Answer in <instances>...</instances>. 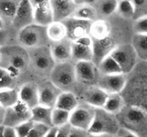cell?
I'll use <instances>...</instances> for the list:
<instances>
[{"label":"cell","instance_id":"39","mask_svg":"<svg viewBox=\"0 0 147 137\" xmlns=\"http://www.w3.org/2000/svg\"><path fill=\"white\" fill-rule=\"evenodd\" d=\"M16 78L7 73L0 78V90L14 88Z\"/></svg>","mask_w":147,"mask_h":137},{"label":"cell","instance_id":"27","mask_svg":"<svg viewBox=\"0 0 147 137\" xmlns=\"http://www.w3.org/2000/svg\"><path fill=\"white\" fill-rule=\"evenodd\" d=\"M110 31L111 27L107 21L103 19H96L92 23L90 36L92 39H101L109 37Z\"/></svg>","mask_w":147,"mask_h":137},{"label":"cell","instance_id":"23","mask_svg":"<svg viewBox=\"0 0 147 137\" xmlns=\"http://www.w3.org/2000/svg\"><path fill=\"white\" fill-rule=\"evenodd\" d=\"M21 0H0V18L5 25L11 24Z\"/></svg>","mask_w":147,"mask_h":137},{"label":"cell","instance_id":"24","mask_svg":"<svg viewBox=\"0 0 147 137\" xmlns=\"http://www.w3.org/2000/svg\"><path fill=\"white\" fill-rule=\"evenodd\" d=\"M78 105V100L74 93L71 91H61L59 94L55 107L72 112Z\"/></svg>","mask_w":147,"mask_h":137},{"label":"cell","instance_id":"48","mask_svg":"<svg viewBox=\"0 0 147 137\" xmlns=\"http://www.w3.org/2000/svg\"><path fill=\"white\" fill-rule=\"evenodd\" d=\"M115 136L109 135V134H91L89 133L88 137H114Z\"/></svg>","mask_w":147,"mask_h":137},{"label":"cell","instance_id":"51","mask_svg":"<svg viewBox=\"0 0 147 137\" xmlns=\"http://www.w3.org/2000/svg\"><path fill=\"white\" fill-rule=\"evenodd\" d=\"M0 63H1V50H0Z\"/></svg>","mask_w":147,"mask_h":137},{"label":"cell","instance_id":"7","mask_svg":"<svg viewBox=\"0 0 147 137\" xmlns=\"http://www.w3.org/2000/svg\"><path fill=\"white\" fill-rule=\"evenodd\" d=\"M31 119V108L19 100L11 106L5 108L3 125L15 128Z\"/></svg>","mask_w":147,"mask_h":137},{"label":"cell","instance_id":"16","mask_svg":"<svg viewBox=\"0 0 147 137\" xmlns=\"http://www.w3.org/2000/svg\"><path fill=\"white\" fill-rule=\"evenodd\" d=\"M54 21H63L72 16L77 5L74 0H50Z\"/></svg>","mask_w":147,"mask_h":137},{"label":"cell","instance_id":"15","mask_svg":"<svg viewBox=\"0 0 147 137\" xmlns=\"http://www.w3.org/2000/svg\"><path fill=\"white\" fill-rule=\"evenodd\" d=\"M75 70L76 80L82 83L90 84L98 79V70L93 61H77L75 64Z\"/></svg>","mask_w":147,"mask_h":137},{"label":"cell","instance_id":"18","mask_svg":"<svg viewBox=\"0 0 147 137\" xmlns=\"http://www.w3.org/2000/svg\"><path fill=\"white\" fill-rule=\"evenodd\" d=\"M71 44L72 41L67 38L53 43L50 51L55 63L65 62L72 59Z\"/></svg>","mask_w":147,"mask_h":137},{"label":"cell","instance_id":"52","mask_svg":"<svg viewBox=\"0 0 147 137\" xmlns=\"http://www.w3.org/2000/svg\"><path fill=\"white\" fill-rule=\"evenodd\" d=\"M114 137H117V136H115Z\"/></svg>","mask_w":147,"mask_h":137},{"label":"cell","instance_id":"30","mask_svg":"<svg viewBox=\"0 0 147 137\" xmlns=\"http://www.w3.org/2000/svg\"><path fill=\"white\" fill-rule=\"evenodd\" d=\"M134 49L138 58L147 61V34H135L132 39Z\"/></svg>","mask_w":147,"mask_h":137},{"label":"cell","instance_id":"50","mask_svg":"<svg viewBox=\"0 0 147 137\" xmlns=\"http://www.w3.org/2000/svg\"><path fill=\"white\" fill-rule=\"evenodd\" d=\"M5 27H6V25H5V24H4V22L3 21V20L0 18V29H2Z\"/></svg>","mask_w":147,"mask_h":137},{"label":"cell","instance_id":"6","mask_svg":"<svg viewBox=\"0 0 147 137\" xmlns=\"http://www.w3.org/2000/svg\"><path fill=\"white\" fill-rule=\"evenodd\" d=\"M110 54L119 64L123 74L128 75L134 69L138 57L131 44L116 46Z\"/></svg>","mask_w":147,"mask_h":137},{"label":"cell","instance_id":"25","mask_svg":"<svg viewBox=\"0 0 147 137\" xmlns=\"http://www.w3.org/2000/svg\"><path fill=\"white\" fill-rule=\"evenodd\" d=\"M47 34L50 41L56 42L67 38V31L64 24L60 21H53L47 26Z\"/></svg>","mask_w":147,"mask_h":137},{"label":"cell","instance_id":"10","mask_svg":"<svg viewBox=\"0 0 147 137\" xmlns=\"http://www.w3.org/2000/svg\"><path fill=\"white\" fill-rule=\"evenodd\" d=\"M32 52L30 55V61H32L36 68L40 71H51L56 64L52 55L50 48L46 46L30 49Z\"/></svg>","mask_w":147,"mask_h":137},{"label":"cell","instance_id":"1","mask_svg":"<svg viewBox=\"0 0 147 137\" xmlns=\"http://www.w3.org/2000/svg\"><path fill=\"white\" fill-rule=\"evenodd\" d=\"M1 63L0 67L5 68L14 78H17L23 69L28 67L30 55L24 47L9 45L0 48Z\"/></svg>","mask_w":147,"mask_h":137},{"label":"cell","instance_id":"29","mask_svg":"<svg viewBox=\"0 0 147 137\" xmlns=\"http://www.w3.org/2000/svg\"><path fill=\"white\" fill-rule=\"evenodd\" d=\"M119 0H96L93 6L97 11L98 16L109 17L116 11Z\"/></svg>","mask_w":147,"mask_h":137},{"label":"cell","instance_id":"26","mask_svg":"<svg viewBox=\"0 0 147 137\" xmlns=\"http://www.w3.org/2000/svg\"><path fill=\"white\" fill-rule=\"evenodd\" d=\"M98 70L100 75L116 74L122 73L121 69L111 54L106 56L97 65Z\"/></svg>","mask_w":147,"mask_h":137},{"label":"cell","instance_id":"19","mask_svg":"<svg viewBox=\"0 0 147 137\" xmlns=\"http://www.w3.org/2000/svg\"><path fill=\"white\" fill-rule=\"evenodd\" d=\"M19 99L30 108L39 104V87L33 83H26L18 91Z\"/></svg>","mask_w":147,"mask_h":137},{"label":"cell","instance_id":"37","mask_svg":"<svg viewBox=\"0 0 147 137\" xmlns=\"http://www.w3.org/2000/svg\"><path fill=\"white\" fill-rule=\"evenodd\" d=\"M34 122L31 119L29 121L22 123L20 125L17 126L14 128L16 133H17V137H26L31 130Z\"/></svg>","mask_w":147,"mask_h":137},{"label":"cell","instance_id":"22","mask_svg":"<svg viewBox=\"0 0 147 137\" xmlns=\"http://www.w3.org/2000/svg\"><path fill=\"white\" fill-rule=\"evenodd\" d=\"M53 108L38 104L31 108V120L34 123H38L49 127H52Z\"/></svg>","mask_w":147,"mask_h":137},{"label":"cell","instance_id":"31","mask_svg":"<svg viewBox=\"0 0 147 137\" xmlns=\"http://www.w3.org/2000/svg\"><path fill=\"white\" fill-rule=\"evenodd\" d=\"M72 16L81 19L94 21L97 19L98 14L93 4H84L77 6Z\"/></svg>","mask_w":147,"mask_h":137},{"label":"cell","instance_id":"20","mask_svg":"<svg viewBox=\"0 0 147 137\" xmlns=\"http://www.w3.org/2000/svg\"><path fill=\"white\" fill-rule=\"evenodd\" d=\"M61 91L52 83L39 87V104L55 108L57 98Z\"/></svg>","mask_w":147,"mask_h":137},{"label":"cell","instance_id":"49","mask_svg":"<svg viewBox=\"0 0 147 137\" xmlns=\"http://www.w3.org/2000/svg\"><path fill=\"white\" fill-rule=\"evenodd\" d=\"M4 126L0 125V137H4Z\"/></svg>","mask_w":147,"mask_h":137},{"label":"cell","instance_id":"17","mask_svg":"<svg viewBox=\"0 0 147 137\" xmlns=\"http://www.w3.org/2000/svg\"><path fill=\"white\" fill-rule=\"evenodd\" d=\"M93 39V62L96 66L98 63L106 56L111 53L112 50L116 47L114 41H113L110 36L101 39Z\"/></svg>","mask_w":147,"mask_h":137},{"label":"cell","instance_id":"47","mask_svg":"<svg viewBox=\"0 0 147 137\" xmlns=\"http://www.w3.org/2000/svg\"><path fill=\"white\" fill-rule=\"evenodd\" d=\"M4 114H5V108H4V107L0 104V125H3Z\"/></svg>","mask_w":147,"mask_h":137},{"label":"cell","instance_id":"38","mask_svg":"<svg viewBox=\"0 0 147 137\" xmlns=\"http://www.w3.org/2000/svg\"><path fill=\"white\" fill-rule=\"evenodd\" d=\"M133 27L135 34H147V16L135 19Z\"/></svg>","mask_w":147,"mask_h":137},{"label":"cell","instance_id":"43","mask_svg":"<svg viewBox=\"0 0 147 137\" xmlns=\"http://www.w3.org/2000/svg\"><path fill=\"white\" fill-rule=\"evenodd\" d=\"M116 136L117 137H139L137 134H136L133 131L121 126L119 128Z\"/></svg>","mask_w":147,"mask_h":137},{"label":"cell","instance_id":"33","mask_svg":"<svg viewBox=\"0 0 147 137\" xmlns=\"http://www.w3.org/2000/svg\"><path fill=\"white\" fill-rule=\"evenodd\" d=\"M70 112L58 108H53L52 111V124L53 126L57 128L68 124Z\"/></svg>","mask_w":147,"mask_h":137},{"label":"cell","instance_id":"3","mask_svg":"<svg viewBox=\"0 0 147 137\" xmlns=\"http://www.w3.org/2000/svg\"><path fill=\"white\" fill-rule=\"evenodd\" d=\"M120 128L116 114L109 112L103 108H96L93 121L88 131L91 134L116 136Z\"/></svg>","mask_w":147,"mask_h":137},{"label":"cell","instance_id":"8","mask_svg":"<svg viewBox=\"0 0 147 137\" xmlns=\"http://www.w3.org/2000/svg\"><path fill=\"white\" fill-rule=\"evenodd\" d=\"M96 108L84 104H80L70 112L69 124L73 127L88 131L94 117Z\"/></svg>","mask_w":147,"mask_h":137},{"label":"cell","instance_id":"40","mask_svg":"<svg viewBox=\"0 0 147 137\" xmlns=\"http://www.w3.org/2000/svg\"><path fill=\"white\" fill-rule=\"evenodd\" d=\"M9 33L6 29V27L0 29V48L9 45Z\"/></svg>","mask_w":147,"mask_h":137},{"label":"cell","instance_id":"13","mask_svg":"<svg viewBox=\"0 0 147 137\" xmlns=\"http://www.w3.org/2000/svg\"><path fill=\"white\" fill-rule=\"evenodd\" d=\"M32 23H34V16L30 0H21L11 25L20 31Z\"/></svg>","mask_w":147,"mask_h":137},{"label":"cell","instance_id":"2","mask_svg":"<svg viewBox=\"0 0 147 137\" xmlns=\"http://www.w3.org/2000/svg\"><path fill=\"white\" fill-rule=\"evenodd\" d=\"M116 116L121 126L142 137L147 124V114L144 110L134 106L125 105Z\"/></svg>","mask_w":147,"mask_h":137},{"label":"cell","instance_id":"41","mask_svg":"<svg viewBox=\"0 0 147 137\" xmlns=\"http://www.w3.org/2000/svg\"><path fill=\"white\" fill-rule=\"evenodd\" d=\"M89 132L86 130L73 127L71 126L69 137H88Z\"/></svg>","mask_w":147,"mask_h":137},{"label":"cell","instance_id":"5","mask_svg":"<svg viewBox=\"0 0 147 137\" xmlns=\"http://www.w3.org/2000/svg\"><path fill=\"white\" fill-rule=\"evenodd\" d=\"M18 40L25 48L34 49L46 46L50 41L47 34V27L32 23L20 30Z\"/></svg>","mask_w":147,"mask_h":137},{"label":"cell","instance_id":"28","mask_svg":"<svg viewBox=\"0 0 147 137\" xmlns=\"http://www.w3.org/2000/svg\"><path fill=\"white\" fill-rule=\"evenodd\" d=\"M125 105V101L121 94L119 93L109 94L103 108L109 112L116 115L118 113L120 112Z\"/></svg>","mask_w":147,"mask_h":137},{"label":"cell","instance_id":"11","mask_svg":"<svg viewBox=\"0 0 147 137\" xmlns=\"http://www.w3.org/2000/svg\"><path fill=\"white\" fill-rule=\"evenodd\" d=\"M127 78V75L123 73L100 75L98 79V86L109 94H121L126 86Z\"/></svg>","mask_w":147,"mask_h":137},{"label":"cell","instance_id":"21","mask_svg":"<svg viewBox=\"0 0 147 137\" xmlns=\"http://www.w3.org/2000/svg\"><path fill=\"white\" fill-rule=\"evenodd\" d=\"M109 94L98 86L90 88L85 94V103L94 108H103Z\"/></svg>","mask_w":147,"mask_h":137},{"label":"cell","instance_id":"12","mask_svg":"<svg viewBox=\"0 0 147 137\" xmlns=\"http://www.w3.org/2000/svg\"><path fill=\"white\" fill-rule=\"evenodd\" d=\"M72 59L74 61H92L93 57V39L90 35L80 37L71 44Z\"/></svg>","mask_w":147,"mask_h":137},{"label":"cell","instance_id":"34","mask_svg":"<svg viewBox=\"0 0 147 137\" xmlns=\"http://www.w3.org/2000/svg\"><path fill=\"white\" fill-rule=\"evenodd\" d=\"M116 11L125 19H134V9L131 0H119Z\"/></svg>","mask_w":147,"mask_h":137},{"label":"cell","instance_id":"44","mask_svg":"<svg viewBox=\"0 0 147 137\" xmlns=\"http://www.w3.org/2000/svg\"><path fill=\"white\" fill-rule=\"evenodd\" d=\"M4 137H17V133H16L14 128L4 126Z\"/></svg>","mask_w":147,"mask_h":137},{"label":"cell","instance_id":"4","mask_svg":"<svg viewBox=\"0 0 147 137\" xmlns=\"http://www.w3.org/2000/svg\"><path fill=\"white\" fill-rule=\"evenodd\" d=\"M50 80L60 91H70L76 81L75 64L70 61L56 63L50 71Z\"/></svg>","mask_w":147,"mask_h":137},{"label":"cell","instance_id":"14","mask_svg":"<svg viewBox=\"0 0 147 137\" xmlns=\"http://www.w3.org/2000/svg\"><path fill=\"white\" fill-rule=\"evenodd\" d=\"M33 9L34 22L46 26L54 21L50 0H30Z\"/></svg>","mask_w":147,"mask_h":137},{"label":"cell","instance_id":"46","mask_svg":"<svg viewBox=\"0 0 147 137\" xmlns=\"http://www.w3.org/2000/svg\"><path fill=\"white\" fill-rule=\"evenodd\" d=\"M96 0H74L75 4L77 6L84 5V4H93Z\"/></svg>","mask_w":147,"mask_h":137},{"label":"cell","instance_id":"36","mask_svg":"<svg viewBox=\"0 0 147 137\" xmlns=\"http://www.w3.org/2000/svg\"><path fill=\"white\" fill-rule=\"evenodd\" d=\"M50 127L44 124L34 123L26 137H45Z\"/></svg>","mask_w":147,"mask_h":137},{"label":"cell","instance_id":"9","mask_svg":"<svg viewBox=\"0 0 147 137\" xmlns=\"http://www.w3.org/2000/svg\"><path fill=\"white\" fill-rule=\"evenodd\" d=\"M60 21L64 24L67 31V38L71 41L80 37L90 35V27L93 21L76 18L73 16Z\"/></svg>","mask_w":147,"mask_h":137},{"label":"cell","instance_id":"32","mask_svg":"<svg viewBox=\"0 0 147 137\" xmlns=\"http://www.w3.org/2000/svg\"><path fill=\"white\" fill-rule=\"evenodd\" d=\"M19 92L15 88L0 90V104L7 108L19 101Z\"/></svg>","mask_w":147,"mask_h":137},{"label":"cell","instance_id":"35","mask_svg":"<svg viewBox=\"0 0 147 137\" xmlns=\"http://www.w3.org/2000/svg\"><path fill=\"white\" fill-rule=\"evenodd\" d=\"M134 9V20L147 16V0H131Z\"/></svg>","mask_w":147,"mask_h":137},{"label":"cell","instance_id":"42","mask_svg":"<svg viewBox=\"0 0 147 137\" xmlns=\"http://www.w3.org/2000/svg\"><path fill=\"white\" fill-rule=\"evenodd\" d=\"M70 128H71V125L69 123L65 125L58 127L56 137H69Z\"/></svg>","mask_w":147,"mask_h":137},{"label":"cell","instance_id":"45","mask_svg":"<svg viewBox=\"0 0 147 137\" xmlns=\"http://www.w3.org/2000/svg\"><path fill=\"white\" fill-rule=\"evenodd\" d=\"M57 127L55 126L50 127V128L49 129V131H47L45 137H56V135H57Z\"/></svg>","mask_w":147,"mask_h":137}]
</instances>
